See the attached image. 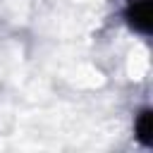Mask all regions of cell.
Returning <instances> with one entry per match:
<instances>
[{
    "instance_id": "1",
    "label": "cell",
    "mask_w": 153,
    "mask_h": 153,
    "mask_svg": "<svg viewBox=\"0 0 153 153\" xmlns=\"http://www.w3.org/2000/svg\"><path fill=\"white\" fill-rule=\"evenodd\" d=\"M127 22L134 31L148 33L151 29V0H131L127 5Z\"/></svg>"
},
{
    "instance_id": "2",
    "label": "cell",
    "mask_w": 153,
    "mask_h": 153,
    "mask_svg": "<svg viewBox=\"0 0 153 153\" xmlns=\"http://www.w3.org/2000/svg\"><path fill=\"white\" fill-rule=\"evenodd\" d=\"M136 136L143 146H151L153 143V115L151 110H143L136 120Z\"/></svg>"
}]
</instances>
